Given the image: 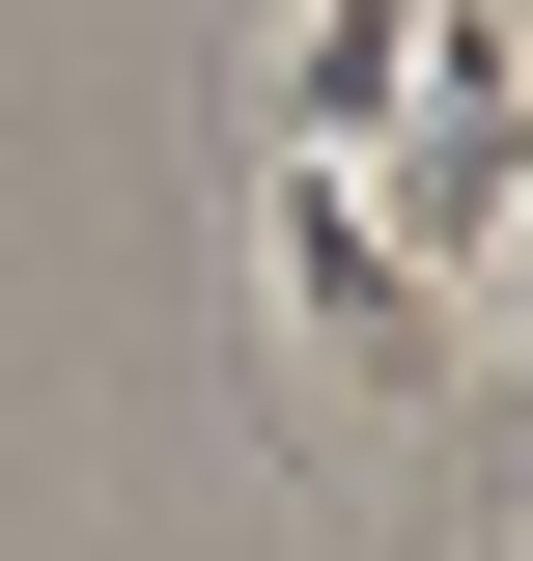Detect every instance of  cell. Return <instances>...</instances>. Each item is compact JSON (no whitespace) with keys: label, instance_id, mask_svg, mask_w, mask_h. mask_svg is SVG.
Listing matches in <instances>:
<instances>
[{"label":"cell","instance_id":"6da1fadb","mask_svg":"<svg viewBox=\"0 0 533 561\" xmlns=\"http://www.w3.org/2000/svg\"><path fill=\"white\" fill-rule=\"evenodd\" d=\"M421 113V0H253V140L281 169H365Z\"/></svg>","mask_w":533,"mask_h":561}]
</instances>
